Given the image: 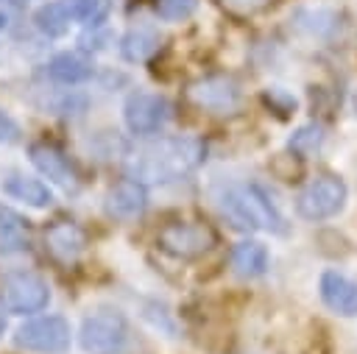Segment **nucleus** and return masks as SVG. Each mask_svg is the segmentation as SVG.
Segmentation results:
<instances>
[{
	"mask_svg": "<svg viewBox=\"0 0 357 354\" xmlns=\"http://www.w3.org/2000/svg\"><path fill=\"white\" fill-rule=\"evenodd\" d=\"M206 156V145L198 137H165L139 148L128 159L134 181H176L192 173Z\"/></svg>",
	"mask_w": 357,
	"mask_h": 354,
	"instance_id": "obj_1",
	"label": "nucleus"
},
{
	"mask_svg": "<svg viewBox=\"0 0 357 354\" xmlns=\"http://www.w3.org/2000/svg\"><path fill=\"white\" fill-rule=\"evenodd\" d=\"M220 209L234 223V229H243V231L265 229L273 234L287 231L282 212L273 206V201L259 184H231L220 195Z\"/></svg>",
	"mask_w": 357,
	"mask_h": 354,
	"instance_id": "obj_2",
	"label": "nucleus"
},
{
	"mask_svg": "<svg viewBox=\"0 0 357 354\" xmlns=\"http://www.w3.org/2000/svg\"><path fill=\"white\" fill-rule=\"evenodd\" d=\"M159 251L176 259H201L218 245V231L206 220H170L156 231Z\"/></svg>",
	"mask_w": 357,
	"mask_h": 354,
	"instance_id": "obj_3",
	"label": "nucleus"
},
{
	"mask_svg": "<svg viewBox=\"0 0 357 354\" xmlns=\"http://www.w3.org/2000/svg\"><path fill=\"white\" fill-rule=\"evenodd\" d=\"M346 198H349V190L343 178L318 176L310 184H304L301 192L296 195V215L304 220H326L346 206Z\"/></svg>",
	"mask_w": 357,
	"mask_h": 354,
	"instance_id": "obj_4",
	"label": "nucleus"
},
{
	"mask_svg": "<svg viewBox=\"0 0 357 354\" xmlns=\"http://www.w3.org/2000/svg\"><path fill=\"white\" fill-rule=\"evenodd\" d=\"M128 340V321L117 309H98L81 323V346L86 354H120Z\"/></svg>",
	"mask_w": 357,
	"mask_h": 354,
	"instance_id": "obj_5",
	"label": "nucleus"
},
{
	"mask_svg": "<svg viewBox=\"0 0 357 354\" xmlns=\"http://www.w3.org/2000/svg\"><path fill=\"white\" fill-rule=\"evenodd\" d=\"M187 100L206 114H234L243 103V89L231 75L215 72L187 86Z\"/></svg>",
	"mask_w": 357,
	"mask_h": 354,
	"instance_id": "obj_6",
	"label": "nucleus"
},
{
	"mask_svg": "<svg viewBox=\"0 0 357 354\" xmlns=\"http://www.w3.org/2000/svg\"><path fill=\"white\" fill-rule=\"evenodd\" d=\"M17 346L28 351H42V354H61L70 348V323L59 315L36 318L20 326L17 332Z\"/></svg>",
	"mask_w": 357,
	"mask_h": 354,
	"instance_id": "obj_7",
	"label": "nucleus"
},
{
	"mask_svg": "<svg viewBox=\"0 0 357 354\" xmlns=\"http://www.w3.org/2000/svg\"><path fill=\"white\" fill-rule=\"evenodd\" d=\"M123 117L131 134H153L167 125V120L173 117V106L162 95L134 92L123 106Z\"/></svg>",
	"mask_w": 357,
	"mask_h": 354,
	"instance_id": "obj_8",
	"label": "nucleus"
},
{
	"mask_svg": "<svg viewBox=\"0 0 357 354\" xmlns=\"http://www.w3.org/2000/svg\"><path fill=\"white\" fill-rule=\"evenodd\" d=\"M47 298H50V290L36 273L17 270V273H8L0 284V301L11 312H36L47 304Z\"/></svg>",
	"mask_w": 357,
	"mask_h": 354,
	"instance_id": "obj_9",
	"label": "nucleus"
},
{
	"mask_svg": "<svg viewBox=\"0 0 357 354\" xmlns=\"http://www.w3.org/2000/svg\"><path fill=\"white\" fill-rule=\"evenodd\" d=\"M45 248H47V254L56 262L70 265V262H75L84 254L86 234L75 223H70V220H56V223H50L45 229Z\"/></svg>",
	"mask_w": 357,
	"mask_h": 354,
	"instance_id": "obj_10",
	"label": "nucleus"
},
{
	"mask_svg": "<svg viewBox=\"0 0 357 354\" xmlns=\"http://www.w3.org/2000/svg\"><path fill=\"white\" fill-rule=\"evenodd\" d=\"M318 293H321V301L332 312H337L343 318L357 315V282H351L349 276H343L337 270H324L321 282H318Z\"/></svg>",
	"mask_w": 357,
	"mask_h": 354,
	"instance_id": "obj_11",
	"label": "nucleus"
},
{
	"mask_svg": "<svg viewBox=\"0 0 357 354\" xmlns=\"http://www.w3.org/2000/svg\"><path fill=\"white\" fill-rule=\"evenodd\" d=\"M31 162L36 164V170L42 176H47L50 181L61 184V187H78V173L70 164V159L50 142H36L31 145Z\"/></svg>",
	"mask_w": 357,
	"mask_h": 354,
	"instance_id": "obj_12",
	"label": "nucleus"
},
{
	"mask_svg": "<svg viewBox=\"0 0 357 354\" xmlns=\"http://www.w3.org/2000/svg\"><path fill=\"white\" fill-rule=\"evenodd\" d=\"M145 203H148L145 187L139 181H134V178H123V181H117L106 192V209H109V215L123 217V220L142 215L145 212Z\"/></svg>",
	"mask_w": 357,
	"mask_h": 354,
	"instance_id": "obj_13",
	"label": "nucleus"
},
{
	"mask_svg": "<svg viewBox=\"0 0 357 354\" xmlns=\"http://www.w3.org/2000/svg\"><path fill=\"white\" fill-rule=\"evenodd\" d=\"M231 268L237 276L243 279H257L268 270V248L257 240H245V243H237L231 248Z\"/></svg>",
	"mask_w": 357,
	"mask_h": 354,
	"instance_id": "obj_14",
	"label": "nucleus"
},
{
	"mask_svg": "<svg viewBox=\"0 0 357 354\" xmlns=\"http://www.w3.org/2000/svg\"><path fill=\"white\" fill-rule=\"evenodd\" d=\"M36 28L47 36L64 33L75 22V0H53L36 11Z\"/></svg>",
	"mask_w": 357,
	"mask_h": 354,
	"instance_id": "obj_15",
	"label": "nucleus"
},
{
	"mask_svg": "<svg viewBox=\"0 0 357 354\" xmlns=\"http://www.w3.org/2000/svg\"><path fill=\"white\" fill-rule=\"evenodd\" d=\"M28 245V223L0 203V251H22Z\"/></svg>",
	"mask_w": 357,
	"mask_h": 354,
	"instance_id": "obj_16",
	"label": "nucleus"
},
{
	"mask_svg": "<svg viewBox=\"0 0 357 354\" xmlns=\"http://www.w3.org/2000/svg\"><path fill=\"white\" fill-rule=\"evenodd\" d=\"M3 190H6L8 195H14L17 201L31 203V206H47V203H50V190H47L42 181H36V178L11 176V178L3 184Z\"/></svg>",
	"mask_w": 357,
	"mask_h": 354,
	"instance_id": "obj_17",
	"label": "nucleus"
},
{
	"mask_svg": "<svg viewBox=\"0 0 357 354\" xmlns=\"http://www.w3.org/2000/svg\"><path fill=\"white\" fill-rule=\"evenodd\" d=\"M47 72H50V78H56L61 84H78V81L89 78L92 67L75 53H61L47 64Z\"/></svg>",
	"mask_w": 357,
	"mask_h": 354,
	"instance_id": "obj_18",
	"label": "nucleus"
},
{
	"mask_svg": "<svg viewBox=\"0 0 357 354\" xmlns=\"http://www.w3.org/2000/svg\"><path fill=\"white\" fill-rule=\"evenodd\" d=\"M159 47V39L151 31H131L120 42V53L128 61H148Z\"/></svg>",
	"mask_w": 357,
	"mask_h": 354,
	"instance_id": "obj_19",
	"label": "nucleus"
},
{
	"mask_svg": "<svg viewBox=\"0 0 357 354\" xmlns=\"http://www.w3.org/2000/svg\"><path fill=\"white\" fill-rule=\"evenodd\" d=\"M273 3H276V0H215V6H218L223 14L234 17V20L257 17V14H262L265 8H271Z\"/></svg>",
	"mask_w": 357,
	"mask_h": 354,
	"instance_id": "obj_20",
	"label": "nucleus"
},
{
	"mask_svg": "<svg viewBox=\"0 0 357 354\" xmlns=\"http://www.w3.org/2000/svg\"><path fill=\"white\" fill-rule=\"evenodd\" d=\"M112 8V0H75V22L100 25Z\"/></svg>",
	"mask_w": 357,
	"mask_h": 354,
	"instance_id": "obj_21",
	"label": "nucleus"
},
{
	"mask_svg": "<svg viewBox=\"0 0 357 354\" xmlns=\"http://www.w3.org/2000/svg\"><path fill=\"white\" fill-rule=\"evenodd\" d=\"M324 142V128L321 125H304L293 134L290 139V151L293 153H312L318 145Z\"/></svg>",
	"mask_w": 357,
	"mask_h": 354,
	"instance_id": "obj_22",
	"label": "nucleus"
},
{
	"mask_svg": "<svg viewBox=\"0 0 357 354\" xmlns=\"http://www.w3.org/2000/svg\"><path fill=\"white\" fill-rule=\"evenodd\" d=\"M192 6H195V0H159L156 11L162 17H167V20H181V17H187L192 11Z\"/></svg>",
	"mask_w": 357,
	"mask_h": 354,
	"instance_id": "obj_23",
	"label": "nucleus"
},
{
	"mask_svg": "<svg viewBox=\"0 0 357 354\" xmlns=\"http://www.w3.org/2000/svg\"><path fill=\"white\" fill-rule=\"evenodd\" d=\"M17 137V125H14V120L6 114V111H0V142H11Z\"/></svg>",
	"mask_w": 357,
	"mask_h": 354,
	"instance_id": "obj_24",
	"label": "nucleus"
},
{
	"mask_svg": "<svg viewBox=\"0 0 357 354\" xmlns=\"http://www.w3.org/2000/svg\"><path fill=\"white\" fill-rule=\"evenodd\" d=\"M6 28V14H0V31Z\"/></svg>",
	"mask_w": 357,
	"mask_h": 354,
	"instance_id": "obj_25",
	"label": "nucleus"
},
{
	"mask_svg": "<svg viewBox=\"0 0 357 354\" xmlns=\"http://www.w3.org/2000/svg\"><path fill=\"white\" fill-rule=\"evenodd\" d=\"M3 326H6V321H3V312H0V332H3Z\"/></svg>",
	"mask_w": 357,
	"mask_h": 354,
	"instance_id": "obj_26",
	"label": "nucleus"
}]
</instances>
